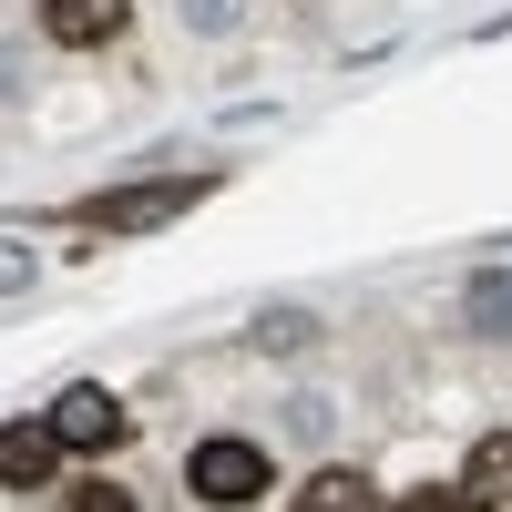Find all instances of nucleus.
Wrapping results in <instances>:
<instances>
[{"mask_svg":"<svg viewBox=\"0 0 512 512\" xmlns=\"http://www.w3.org/2000/svg\"><path fill=\"white\" fill-rule=\"evenodd\" d=\"M72 512H134V502H123V492H113V482H93V492H82V502H72Z\"/></svg>","mask_w":512,"mask_h":512,"instance_id":"obj_9","label":"nucleus"},{"mask_svg":"<svg viewBox=\"0 0 512 512\" xmlns=\"http://www.w3.org/2000/svg\"><path fill=\"white\" fill-rule=\"evenodd\" d=\"M461 492H472L482 512H512V431H492V441L472 451V472H461Z\"/></svg>","mask_w":512,"mask_h":512,"instance_id":"obj_6","label":"nucleus"},{"mask_svg":"<svg viewBox=\"0 0 512 512\" xmlns=\"http://www.w3.org/2000/svg\"><path fill=\"white\" fill-rule=\"evenodd\" d=\"M52 461H62V431H52V420H11V431H0V482H11V492H41V482H52Z\"/></svg>","mask_w":512,"mask_h":512,"instance_id":"obj_4","label":"nucleus"},{"mask_svg":"<svg viewBox=\"0 0 512 512\" xmlns=\"http://www.w3.org/2000/svg\"><path fill=\"white\" fill-rule=\"evenodd\" d=\"M41 420L62 431V451H113V441H123V400H113V390H93V379H72V390L41 410Z\"/></svg>","mask_w":512,"mask_h":512,"instance_id":"obj_2","label":"nucleus"},{"mask_svg":"<svg viewBox=\"0 0 512 512\" xmlns=\"http://www.w3.org/2000/svg\"><path fill=\"white\" fill-rule=\"evenodd\" d=\"M297 512H379V492H369L359 472H318L308 492H297Z\"/></svg>","mask_w":512,"mask_h":512,"instance_id":"obj_8","label":"nucleus"},{"mask_svg":"<svg viewBox=\"0 0 512 512\" xmlns=\"http://www.w3.org/2000/svg\"><path fill=\"white\" fill-rule=\"evenodd\" d=\"M21 277H31V267H21V256H0V287H21Z\"/></svg>","mask_w":512,"mask_h":512,"instance_id":"obj_10","label":"nucleus"},{"mask_svg":"<svg viewBox=\"0 0 512 512\" xmlns=\"http://www.w3.org/2000/svg\"><path fill=\"white\" fill-rule=\"evenodd\" d=\"M185 482H195V502L236 512V502H256V492H267V451H256V441H236V431H216V441H195Z\"/></svg>","mask_w":512,"mask_h":512,"instance_id":"obj_1","label":"nucleus"},{"mask_svg":"<svg viewBox=\"0 0 512 512\" xmlns=\"http://www.w3.org/2000/svg\"><path fill=\"white\" fill-rule=\"evenodd\" d=\"M461 308H472V328H482V338H512V267L472 277V297H461Z\"/></svg>","mask_w":512,"mask_h":512,"instance_id":"obj_7","label":"nucleus"},{"mask_svg":"<svg viewBox=\"0 0 512 512\" xmlns=\"http://www.w3.org/2000/svg\"><path fill=\"white\" fill-rule=\"evenodd\" d=\"M205 185L185 175V185H123V195H93L82 205V226H113V236H134V226H164V216H185Z\"/></svg>","mask_w":512,"mask_h":512,"instance_id":"obj_3","label":"nucleus"},{"mask_svg":"<svg viewBox=\"0 0 512 512\" xmlns=\"http://www.w3.org/2000/svg\"><path fill=\"white\" fill-rule=\"evenodd\" d=\"M123 21H134V0H41V31L72 41V52H82V41H113Z\"/></svg>","mask_w":512,"mask_h":512,"instance_id":"obj_5","label":"nucleus"}]
</instances>
